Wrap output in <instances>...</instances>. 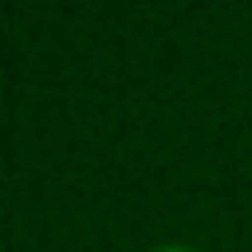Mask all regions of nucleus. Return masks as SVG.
Masks as SVG:
<instances>
[{"instance_id":"obj_1","label":"nucleus","mask_w":252,"mask_h":252,"mask_svg":"<svg viewBox=\"0 0 252 252\" xmlns=\"http://www.w3.org/2000/svg\"><path fill=\"white\" fill-rule=\"evenodd\" d=\"M150 252H196V248H187V243H159V248H150Z\"/></svg>"}]
</instances>
